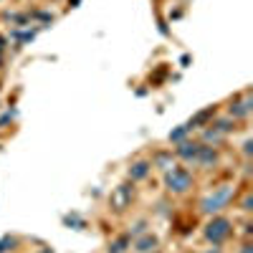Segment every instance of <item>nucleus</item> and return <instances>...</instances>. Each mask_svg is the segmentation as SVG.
<instances>
[{"label": "nucleus", "instance_id": "nucleus-1", "mask_svg": "<svg viewBox=\"0 0 253 253\" xmlns=\"http://www.w3.org/2000/svg\"><path fill=\"white\" fill-rule=\"evenodd\" d=\"M190 185H193V177L182 167H172V172H167V187L175 190V193H185Z\"/></svg>", "mask_w": 253, "mask_h": 253}, {"label": "nucleus", "instance_id": "nucleus-2", "mask_svg": "<svg viewBox=\"0 0 253 253\" xmlns=\"http://www.w3.org/2000/svg\"><path fill=\"white\" fill-rule=\"evenodd\" d=\"M205 236L208 241H213V243H220L230 236V223L225 218H215V220H210L208 228H205Z\"/></svg>", "mask_w": 253, "mask_h": 253}, {"label": "nucleus", "instance_id": "nucleus-3", "mask_svg": "<svg viewBox=\"0 0 253 253\" xmlns=\"http://www.w3.org/2000/svg\"><path fill=\"white\" fill-rule=\"evenodd\" d=\"M230 195H233V190H230V187H220L218 193H213L210 198L203 200V210H205V213H218V210L230 200Z\"/></svg>", "mask_w": 253, "mask_h": 253}, {"label": "nucleus", "instance_id": "nucleus-4", "mask_svg": "<svg viewBox=\"0 0 253 253\" xmlns=\"http://www.w3.org/2000/svg\"><path fill=\"white\" fill-rule=\"evenodd\" d=\"M198 150H200V144H190V142H185V144L177 147L180 157H185V160H195L198 157Z\"/></svg>", "mask_w": 253, "mask_h": 253}, {"label": "nucleus", "instance_id": "nucleus-5", "mask_svg": "<svg viewBox=\"0 0 253 253\" xmlns=\"http://www.w3.org/2000/svg\"><path fill=\"white\" fill-rule=\"evenodd\" d=\"M195 160H200L203 165H210V162H215V152H213V147H200L198 150V157Z\"/></svg>", "mask_w": 253, "mask_h": 253}, {"label": "nucleus", "instance_id": "nucleus-6", "mask_svg": "<svg viewBox=\"0 0 253 253\" xmlns=\"http://www.w3.org/2000/svg\"><path fill=\"white\" fill-rule=\"evenodd\" d=\"M248 104H251V99L246 96L241 104H233V107H230V114H236V117H246V114H248V109H251Z\"/></svg>", "mask_w": 253, "mask_h": 253}, {"label": "nucleus", "instance_id": "nucleus-7", "mask_svg": "<svg viewBox=\"0 0 253 253\" xmlns=\"http://www.w3.org/2000/svg\"><path fill=\"white\" fill-rule=\"evenodd\" d=\"M155 246H157V238L155 236H144L142 241H137V251H142V253L144 251H152Z\"/></svg>", "mask_w": 253, "mask_h": 253}, {"label": "nucleus", "instance_id": "nucleus-8", "mask_svg": "<svg viewBox=\"0 0 253 253\" xmlns=\"http://www.w3.org/2000/svg\"><path fill=\"white\" fill-rule=\"evenodd\" d=\"M147 172H150V165H147V162H137V165L132 167V172H129V175H132L134 180H139V177H144Z\"/></svg>", "mask_w": 253, "mask_h": 253}, {"label": "nucleus", "instance_id": "nucleus-9", "mask_svg": "<svg viewBox=\"0 0 253 253\" xmlns=\"http://www.w3.org/2000/svg\"><path fill=\"white\" fill-rule=\"evenodd\" d=\"M126 243H129V238H126V236H124V238H119L117 243H112L109 253H124V246H126Z\"/></svg>", "mask_w": 253, "mask_h": 253}, {"label": "nucleus", "instance_id": "nucleus-10", "mask_svg": "<svg viewBox=\"0 0 253 253\" xmlns=\"http://www.w3.org/2000/svg\"><path fill=\"white\" fill-rule=\"evenodd\" d=\"M15 246V238H10V236H5L3 241H0V253H5V251H10Z\"/></svg>", "mask_w": 253, "mask_h": 253}, {"label": "nucleus", "instance_id": "nucleus-11", "mask_svg": "<svg viewBox=\"0 0 253 253\" xmlns=\"http://www.w3.org/2000/svg\"><path fill=\"white\" fill-rule=\"evenodd\" d=\"M243 253H253V248L251 246H243Z\"/></svg>", "mask_w": 253, "mask_h": 253}, {"label": "nucleus", "instance_id": "nucleus-12", "mask_svg": "<svg viewBox=\"0 0 253 253\" xmlns=\"http://www.w3.org/2000/svg\"><path fill=\"white\" fill-rule=\"evenodd\" d=\"M41 253H51V251H41Z\"/></svg>", "mask_w": 253, "mask_h": 253}]
</instances>
